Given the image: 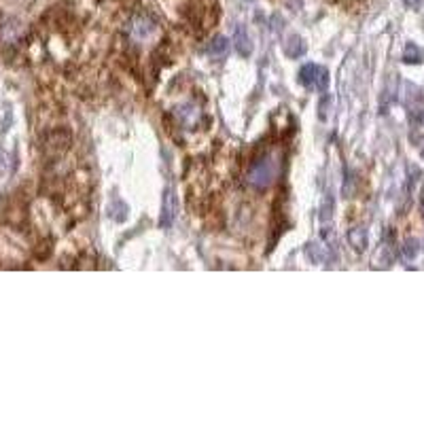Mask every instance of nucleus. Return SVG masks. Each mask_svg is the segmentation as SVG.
<instances>
[{
    "label": "nucleus",
    "mask_w": 424,
    "mask_h": 424,
    "mask_svg": "<svg viewBox=\"0 0 424 424\" xmlns=\"http://www.w3.org/2000/svg\"><path fill=\"white\" fill-rule=\"evenodd\" d=\"M125 216H128V206H125L123 202L115 200V202L110 204V219H112V221L123 223V221H125Z\"/></svg>",
    "instance_id": "9d476101"
},
{
    "label": "nucleus",
    "mask_w": 424,
    "mask_h": 424,
    "mask_svg": "<svg viewBox=\"0 0 424 424\" xmlns=\"http://www.w3.org/2000/svg\"><path fill=\"white\" fill-rule=\"evenodd\" d=\"M422 214H424V204H422Z\"/></svg>",
    "instance_id": "ddd939ff"
},
{
    "label": "nucleus",
    "mask_w": 424,
    "mask_h": 424,
    "mask_svg": "<svg viewBox=\"0 0 424 424\" xmlns=\"http://www.w3.org/2000/svg\"><path fill=\"white\" fill-rule=\"evenodd\" d=\"M234 47H236V51L242 55V58H248V55L252 53V43H250V37H248L244 26H236V30H234Z\"/></svg>",
    "instance_id": "20e7f679"
},
{
    "label": "nucleus",
    "mask_w": 424,
    "mask_h": 424,
    "mask_svg": "<svg viewBox=\"0 0 424 424\" xmlns=\"http://www.w3.org/2000/svg\"><path fill=\"white\" fill-rule=\"evenodd\" d=\"M230 51V41L225 37H214L208 45V53L212 55V58H225Z\"/></svg>",
    "instance_id": "0eeeda50"
},
{
    "label": "nucleus",
    "mask_w": 424,
    "mask_h": 424,
    "mask_svg": "<svg viewBox=\"0 0 424 424\" xmlns=\"http://www.w3.org/2000/svg\"><path fill=\"white\" fill-rule=\"evenodd\" d=\"M299 83L307 90H325L329 85V72L323 66L316 64H305L299 70Z\"/></svg>",
    "instance_id": "f03ea898"
},
{
    "label": "nucleus",
    "mask_w": 424,
    "mask_h": 424,
    "mask_svg": "<svg viewBox=\"0 0 424 424\" xmlns=\"http://www.w3.org/2000/svg\"><path fill=\"white\" fill-rule=\"evenodd\" d=\"M424 60V51L416 43H407L403 51V62L405 64H420Z\"/></svg>",
    "instance_id": "6e6552de"
},
{
    "label": "nucleus",
    "mask_w": 424,
    "mask_h": 424,
    "mask_svg": "<svg viewBox=\"0 0 424 424\" xmlns=\"http://www.w3.org/2000/svg\"><path fill=\"white\" fill-rule=\"evenodd\" d=\"M285 53H287V58H291V60H297L299 55H303V53H305V43H303V39H299L297 34L291 37V39L285 43Z\"/></svg>",
    "instance_id": "39448f33"
},
{
    "label": "nucleus",
    "mask_w": 424,
    "mask_h": 424,
    "mask_svg": "<svg viewBox=\"0 0 424 424\" xmlns=\"http://www.w3.org/2000/svg\"><path fill=\"white\" fill-rule=\"evenodd\" d=\"M420 155H422V159H424V149H422V153H420Z\"/></svg>",
    "instance_id": "f8f14e48"
},
{
    "label": "nucleus",
    "mask_w": 424,
    "mask_h": 424,
    "mask_svg": "<svg viewBox=\"0 0 424 424\" xmlns=\"http://www.w3.org/2000/svg\"><path fill=\"white\" fill-rule=\"evenodd\" d=\"M176 195H174V191L172 189H168L165 191V195H163V206H161V219H159V223H161V228H170V225L174 223V219H176Z\"/></svg>",
    "instance_id": "7ed1b4c3"
},
{
    "label": "nucleus",
    "mask_w": 424,
    "mask_h": 424,
    "mask_svg": "<svg viewBox=\"0 0 424 424\" xmlns=\"http://www.w3.org/2000/svg\"><path fill=\"white\" fill-rule=\"evenodd\" d=\"M348 242L356 252H363L367 248V230L363 228H352L348 232Z\"/></svg>",
    "instance_id": "423d86ee"
},
{
    "label": "nucleus",
    "mask_w": 424,
    "mask_h": 424,
    "mask_svg": "<svg viewBox=\"0 0 424 424\" xmlns=\"http://www.w3.org/2000/svg\"><path fill=\"white\" fill-rule=\"evenodd\" d=\"M418 250H420V244H418V240H414V238L405 240L403 246H401V252H403V257H405L407 261H414V259L418 257Z\"/></svg>",
    "instance_id": "1a4fd4ad"
},
{
    "label": "nucleus",
    "mask_w": 424,
    "mask_h": 424,
    "mask_svg": "<svg viewBox=\"0 0 424 424\" xmlns=\"http://www.w3.org/2000/svg\"><path fill=\"white\" fill-rule=\"evenodd\" d=\"M278 176V161L272 155H263L261 159L252 161L246 172V183L254 189H265Z\"/></svg>",
    "instance_id": "f257e3e1"
},
{
    "label": "nucleus",
    "mask_w": 424,
    "mask_h": 424,
    "mask_svg": "<svg viewBox=\"0 0 424 424\" xmlns=\"http://www.w3.org/2000/svg\"><path fill=\"white\" fill-rule=\"evenodd\" d=\"M403 3H405V7H407V9H418L422 0H403Z\"/></svg>",
    "instance_id": "9b49d317"
}]
</instances>
